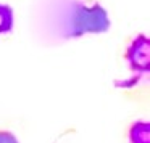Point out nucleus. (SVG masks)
<instances>
[{
	"instance_id": "4",
	"label": "nucleus",
	"mask_w": 150,
	"mask_h": 143,
	"mask_svg": "<svg viewBox=\"0 0 150 143\" xmlns=\"http://www.w3.org/2000/svg\"><path fill=\"white\" fill-rule=\"evenodd\" d=\"M13 29V10L8 5L0 4V34H7Z\"/></svg>"
},
{
	"instance_id": "2",
	"label": "nucleus",
	"mask_w": 150,
	"mask_h": 143,
	"mask_svg": "<svg viewBox=\"0 0 150 143\" xmlns=\"http://www.w3.org/2000/svg\"><path fill=\"white\" fill-rule=\"evenodd\" d=\"M126 60L134 72H147L150 68V40L147 36L134 37L126 50Z\"/></svg>"
},
{
	"instance_id": "5",
	"label": "nucleus",
	"mask_w": 150,
	"mask_h": 143,
	"mask_svg": "<svg viewBox=\"0 0 150 143\" xmlns=\"http://www.w3.org/2000/svg\"><path fill=\"white\" fill-rule=\"evenodd\" d=\"M0 143H18V140L10 132H0Z\"/></svg>"
},
{
	"instance_id": "1",
	"label": "nucleus",
	"mask_w": 150,
	"mask_h": 143,
	"mask_svg": "<svg viewBox=\"0 0 150 143\" xmlns=\"http://www.w3.org/2000/svg\"><path fill=\"white\" fill-rule=\"evenodd\" d=\"M110 29L107 10L100 5H87L74 2L71 5L65 23L66 37H81L84 34H100Z\"/></svg>"
},
{
	"instance_id": "3",
	"label": "nucleus",
	"mask_w": 150,
	"mask_h": 143,
	"mask_svg": "<svg viewBox=\"0 0 150 143\" xmlns=\"http://www.w3.org/2000/svg\"><path fill=\"white\" fill-rule=\"evenodd\" d=\"M131 143H150V124L145 121L134 122L129 129Z\"/></svg>"
}]
</instances>
